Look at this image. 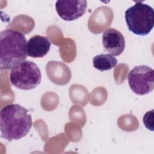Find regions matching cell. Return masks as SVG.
<instances>
[{
  "label": "cell",
  "mask_w": 154,
  "mask_h": 154,
  "mask_svg": "<svg viewBox=\"0 0 154 154\" xmlns=\"http://www.w3.org/2000/svg\"><path fill=\"white\" fill-rule=\"evenodd\" d=\"M153 109H152L151 111H149L146 112L143 117V123L148 129H150L151 131H153Z\"/></svg>",
  "instance_id": "10"
},
{
  "label": "cell",
  "mask_w": 154,
  "mask_h": 154,
  "mask_svg": "<svg viewBox=\"0 0 154 154\" xmlns=\"http://www.w3.org/2000/svg\"><path fill=\"white\" fill-rule=\"evenodd\" d=\"M27 55V42L22 33L11 29L0 32L1 70L12 69L25 60Z\"/></svg>",
  "instance_id": "2"
},
{
  "label": "cell",
  "mask_w": 154,
  "mask_h": 154,
  "mask_svg": "<svg viewBox=\"0 0 154 154\" xmlns=\"http://www.w3.org/2000/svg\"><path fill=\"white\" fill-rule=\"evenodd\" d=\"M117 63V58L110 54L97 55L93 59L94 67L100 71L112 69L116 66Z\"/></svg>",
  "instance_id": "9"
},
{
  "label": "cell",
  "mask_w": 154,
  "mask_h": 154,
  "mask_svg": "<svg viewBox=\"0 0 154 154\" xmlns=\"http://www.w3.org/2000/svg\"><path fill=\"white\" fill-rule=\"evenodd\" d=\"M102 43L104 48L110 54L120 55L125 48V40L123 34L118 30L109 28L102 35Z\"/></svg>",
  "instance_id": "7"
},
{
  "label": "cell",
  "mask_w": 154,
  "mask_h": 154,
  "mask_svg": "<svg viewBox=\"0 0 154 154\" xmlns=\"http://www.w3.org/2000/svg\"><path fill=\"white\" fill-rule=\"evenodd\" d=\"M128 29L137 35H148L154 26V10L149 5L137 1L125 13Z\"/></svg>",
  "instance_id": "3"
},
{
  "label": "cell",
  "mask_w": 154,
  "mask_h": 154,
  "mask_svg": "<svg viewBox=\"0 0 154 154\" xmlns=\"http://www.w3.org/2000/svg\"><path fill=\"white\" fill-rule=\"evenodd\" d=\"M10 81L13 85L19 89L32 90L41 83V71L35 63L24 60L11 69Z\"/></svg>",
  "instance_id": "4"
},
{
  "label": "cell",
  "mask_w": 154,
  "mask_h": 154,
  "mask_svg": "<svg viewBox=\"0 0 154 154\" xmlns=\"http://www.w3.org/2000/svg\"><path fill=\"white\" fill-rule=\"evenodd\" d=\"M51 42L47 37L40 35L31 37L27 42V54L32 58H42L50 50Z\"/></svg>",
  "instance_id": "8"
},
{
  "label": "cell",
  "mask_w": 154,
  "mask_h": 154,
  "mask_svg": "<svg viewBox=\"0 0 154 154\" xmlns=\"http://www.w3.org/2000/svg\"><path fill=\"white\" fill-rule=\"evenodd\" d=\"M87 2L84 0L57 1L55 8L58 16L64 20L72 21L82 16L86 12Z\"/></svg>",
  "instance_id": "6"
},
{
  "label": "cell",
  "mask_w": 154,
  "mask_h": 154,
  "mask_svg": "<svg viewBox=\"0 0 154 154\" xmlns=\"http://www.w3.org/2000/svg\"><path fill=\"white\" fill-rule=\"evenodd\" d=\"M128 81L134 93L138 95L147 94L154 88V70L146 65L135 66L128 73Z\"/></svg>",
  "instance_id": "5"
},
{
  "label": "cell",
  "mask_w": 154,
  "mask_h": 154,
  "mask_svg": "<svg viewBox=\"0 0 154 154\" xmlns=\"http://www.w3.org/2000/svg\"><path fill=\"white\" fill-rule=\"evenodd\" d=\"M32 125V118L28 109L20 105L8 104L0 111L1 137L8 141L26 136Z\"/></svg>",
  "instance_id": "1"
}]
</instances>
